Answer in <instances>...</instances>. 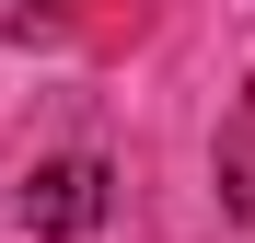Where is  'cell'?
Wrapping results in <instances>:
<instances>
[{
    "instance_id": "cell-1",
    "label": "cell",
    "mask_w": 255,
    "mask_h": 243,
    "mask_svg": "<svg viewBox=\"0 0 255 243\" xmlns=\"http://www.w3.org/2000/svg\"><path fill=\"white\" fill-rule=\"evenodd\" d=\"M12 209H23V232H47V243L93 232V220H105V162H93V151H58V162H35V174L12 185Z\"/></svg>"
},
{
    "instance_id": "cell-2",
    "label": "cell",
    "mask_w": 255,
    "mask_h": 243,
    "mask_svg": "<svg viewBox=\"0 0 255 243\" xmlns=\"http://www.w3.org/2000/svg\"><path fill=\"white\" fill-rule=\"evenodd\" d=\"M70 23H81V0H0V35H23V47H47Z\"/></svg>"
},
{
    "instance_id": "cell-3",
    "label": "cell",
    "mask_w": 255,
    "mask_h": 243,
    "mask_svg": "<svg viewBox=\"0 0 255 243\" xmlns=\"http://www.w3.org/2000/svg\"><path fill=\"white\" fill-rule=\"evenodd\" d=\"M221 197H232V220H255V128L221 139Z\"/></svg>"
}]
</instances>
